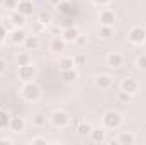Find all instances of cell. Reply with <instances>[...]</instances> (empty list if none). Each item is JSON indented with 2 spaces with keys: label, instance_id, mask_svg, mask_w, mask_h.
Returning <instances> with one entry per match:
<instances>
[{
  "label": "cell",
  "instance_id": "1",
  "mask_svg": "<svg viewBox=\"0 0 146 145\" xmlns=\"http://www.w3.org/2000/svg\"><path fill=\"white\" fill-rule=\"evenodd\" d=\"M41 87L37 85L34 80H31V82H24L22 84V87H21V96H22V99L24 101H27V103H37L39 99H41Z\"/></svg>",
  "mask_w": 146,
  "mask_h": 145
},
{
  "label": "cell",
  "instance_id": "2",
  "mask_svg": "<svg viewBox=\"0 0 146 145\" xmlns=\"http://www.w3.org/2000/svg\"><path fill=\"white\" fill-rule=\"evenodd\" d=\"M122 125V114L115 109H109L102 114V126L106 130H117Z\"/></svg>",
  "mask_w": 146,
  "mask_h": 145
},
{
  "label": "cell",
  "instance_id": "3",
  "mask_svg": "<svg viewBox=\"0 0 146 145\" xmlns=\"http://www.w3.org/2000/svg\"><path fill=\"white\" fill-rule=\"evenodd\" d=\"M49 121H51V125L56 126V128H65V126H68V123H70V116H68L66 111H63V109H56V111L51 113Z\"/></svg>",
  "mask_w": 146,
  "mask_h": 145
},
{
  "label": "cell",
  "instance_id": "4",
  "mask_svg": "<svg viewBox=\"0 0 146 145\" xmlns=\"http://www.w3.org/2000/svg\"><path fill=\"white\" fill-rule=\"evenodd\" d=\"M127 39L133 44H145L146 41V29L141 26H133L127 33Z\"/></svg>",
  "mask_w": 146,
  "mask_h": 145
},
{
  "label": "cell",
  "instance_id": "5",
  "mask_svg": "<svg viewBox=\"0 0 146 145\" xmlns=\"http://www.w3.org/2000/svg\"><path fill=\"white\" fill-rule=\"evenodd\" d=\"M17 77H19V80H22V82H31V80H34V77H36V68H34V65L31 63V65L17 67Z\"/></svg>",
  "mask_w": 146,
  "mask_h": 145
},
{
  "label": "cell",
  "instance_id": "6",
  "mask_svg": "<svg viewBox=\"0 0 146 145\" xmlns=\"http://www.w3.org/2000/svg\"><path fill=\"white\" fill-rule=\"evenodd\" d=\"M121 89L134 96V94L139 91V84H138V80H136V79H133V77H126V79H122V80H121Z\"/></svg>",
  "mask_w": 146,
  "mask_h": 145
},
{
  "label": "cell",
  "instance_id": "7",
  "mask_svg": "<svg viewBox=\"0 0 146 145\" xmlns=\"http://www.w3.org/2000/svg\"><path fill=\"white\" fill-rule=\"evenodd\" d=\"M106 63H107L109 68H121L122 63H124V56L117 51H112L106 56Z\"/></svg>",
  "mask_w": 146,
  "mask_h": 145
},
{
  "label": "cell",
  "instance_id": "8",
  "mask_svg": "<svg viewBox=\"0 0 146 145\" xmlns=\"http://www.w3.org/2000/svg\"><path fill=\"white\" fill-rule=\"evenodd\" d=\"M80 34H82V33H80V29H78L76 26H66V28L61 31V38H63L66 43H75Z\"/></svg>",
  "mask_w": 146,
  "mask_h": 145
},
{
  "label": "cell",
  "instance_id": "9",
  "mask_svg": "<svg viewBox=\"0 0 146 145\" xmlns=\"http://www.w3.org/2000/svg\"><path fill=\"white\" fill-rule=\"evenodd\" d=\"M99 22H100V26H114V22H115V14H114V10H110V9H102L100 14H99Z\"/></svg>",
  "mask_w": 146,
  "mask_h": 145
},
{
  "label": "cell",
  "instance_id": "10",
  "mask_svg": "<svg viewBox=\"0 0 146 145\" xmlns=\"http://www.w3.org/2000/svg\"><path fill=\"white\" fill-rule=\"evenodd\" d=\"M95 87L100 91H107L112 87V77L109 73H99L95 77Z\"/></svg>",
  "mask_w": 146,
  "mask_h": 145
},
{
  "label": "cell",
  "instance_id": "11",
  "mask_svg": "<svg viewBox=\"0 0 146 145\" xmlns=\"http://www.w3.org/2000/svg\"><path fill=\"white\" fill-rule=\"evenodd\" d=\"M65 48H66V41L61 36L53 38L51 43H49V50H51V53H54V55H61V53L65 51Z\"/></svg>",
  "mask_w": 146,
  "mask_h": 145
},
{
  "label": "cell",
  "instance_id": "12",
  "mask_svg": "<svg viewBox=\"0 0 146 145\" xmlns=\"http://www.w3.org/2000/svg\"><path fill=\"white\" fill-rule=\"evenodd\" d=\"M15 10H17L19 14L26 15V17H31V15L34 14V3H33V0H24V2H19Z\"/></svg>",
  "mask_w": 146,
  "mask_h": 145
},
{
  "label": "cell",
  "instance_id": "13",
  "mask_svg": "<svg viewBox=\"0 0 146 145\" xmlns=\"http://www.w3.org/2000/svg\"><path fill=\"white\" fill-rule=\"evenodd\" d=\"M107 132H106V128L102 126H99V128H92V132H90V140L94 142V144H104L106 140H107V135H106Z\"/></svg>",
  "mask_w": 146,
  "mask_h": 145
},
{
  "label": "cell",
  "instance_id": "14",
  "mask_svg": "<svg viewBox=\"0 0 146 145\" xmlns=\"http://www.w3.org/2000/svg\"><path fill=\"white\" fill-rule=\"evenodd\" d=\"M26 31H24V28H14V31L9 34V39H10V43L12 44H22L24 43V39H26Z\"/></svg>",
  "mask_w": 146,
  "mask_h": 145
},
{
  "label": "cell",
  "instance_id": "15",
  "mask_svg": "<svg viewBox=\"0 0 146 145\" xmlns=\"http://www.w3.org/2000/svg\"><path fill=\"white\" fill-rule=\"evenodd\" d=\"M26 119L24 118H21V116H15V118H10V125H9V128L14 132V133H21V132H24L26 130Z\"/></svg>",
  "mask_w": 146,
  "mask_h": 145
},
{
  "label": "cell",
  "instance_id": "16",
  "mask_svg": "<svg viewBox=\"0 0 146 145\" xmlns=\"http://www.w3.org/2000/svg\"><path fill=\"white\" fill-rule=\"evenodd\" d=\"M22 44H24V48H26L27 51H31V50H37L39 44H41V39H39L37 34H27Z\"/></svg>",
  "mask_w": 146,
  "mask_h": 145
},
{
  "label": "cell",
  "instance_id": "17",
  "mask_svg": "<svg viewBox=\"0 0 146 145\" xmlns=\"http://www.w3.org/2000/svg\"><path fill=\"white\" fill-rule=\"evenodd\" d=\"M58 68L60 72H65V70H72L75 68V62H73L72 56H60L58 60Z\"/></svg>",
  "mask_w": 146,
  "mask_h": 145
},
{
  "label": "cell",
  "instance_id": "18",
  "mask_svg": "<svg viewBox=\"0 0 146 145\" xmlns=\"http://www.w3.org/2000/svg\"><path fill=\"white\" fill-rule=\"evenodd\" d=\"M26 15H22V14H19L17 10H14L12 12V15H10V22H12V26L14 28H24L26 26Z\"/></svg>",
  "mask_w": 146,
  "mask_h": 145
},
{
  "label": "cell",
  "instance_id": "19",
  "mask_svg": "<svg viewBox=\"0 0 146 145\" xmlns=\"http://www.w3.org/2000/svg\"><path fill=\"white\" fill-rule=\"evenodd\" d=\"M115 140H117V144H121V145H133V144H136V137H134L133 133H129V132H122Z\"/></svg>",
  "mask_w": 146,
  "mask_h": 145
},
{
  "label": "cell",
  "instance_id": "20",
  "mask_svg": "<svg viewBox=\"0 0 146 145\" xmlns=\"http://www.w3.org/2000/svg\"><path fill=\"white\" fill-rule=\"evenodd\" d=\"M48 119H49V118H48L44 113H34V114H33V125H34V126H37V128L46 126Z\"/></svg>",
  "mask_w": 146,
  "mask_h": 145
},
{
  "label": "cell",
  "instance_id": "21",
  "mask_svg": "<svg viewBox=\"0 0 146 145\" xmlns=\"http://www.w3.org/2000/svg\"><path fill=\"white\" fill-rule=\"evenodd\" d=\"M37 21H39V22H42V24L48 28V26H51V24H53V14H51L49 10H41V12L37 14Z\"/></svg>",
  "mask_w": 146,
  "mask_h": 145
},
{
  "label": "cell",
  "instance_id": "22",
  "mask_svg": "<svg viewBox=\"0 0 146 145\" xmlns=\"http://www.w3.org/2000/svg\"><path fill=\"white\" fill-rule=\"evenodd\" d=\"M78 79V72L72 68V70H65V72H61V80L65 82V84H73L75 80Z\"/></svg>",
  "mask_w": 146,
  "mask_h": 145
},
{
  "label": "cell",
  "instance_id": "23",
  "mask_svg": "<svg viewBox=\"0 0 146 145\" xmlns=\"http://www.w3.org/2000/svg\"><path fill=\"white\" fill-rule=\"evenodd\" d=\"M33 63V58L29 55V51H22L17 55V67H22V65H31Z\"/></svg>",
  "mask_w": 146,
  "mask_h": 145
},
{
  "label": "cell",
  "instance_id": "24",
  "mask_svg": "<svg viewBox=\"0 0 146 145\" xmlns=\"http://www.w3.org/2000/svg\"><path fill=\"white\" fill-rule=\"evenodd\" d=\"M92 128H94L92 125H88V123L83 121V123H80V125L76 126V133H78L80 137H88L90 132H92Z\"/></svg>",
  "mask_w": 146,
  "mask_h": 145
},
{
  "label": "cell",
  "instance_id": "25",
  "mask_svg": "<svg viewBox=\"0 0 146 145\" xmlns=\"http://www.w3.org/2000/svg\"><path fill=\"white\" fill-rule=\"evenodd\" d=\"M99 36L102 38V39H110V38L114 36V26H100Z\"/></svg>",
  "mask_w": 146,
  "mask_h": 145
},
{
  "label": "cell",
  "instance_id": "26",
  "mask_svg": "<svg viewBox=\"0 0 146 145\" xmlns=\"http://www.w3.org/2000/svg\"><path fill=\"white\" fill-rule=\"evenodd\" d=\"M117 101L119 103H122V104H129L131 101H133V94H129V92H126V91H117Z\"/></svg>",
  "mask_w": 146,
  "mask_h": 145
},
{
  "label": "cell",
  "instance_id": "27",
  "mask_svg": "<svg viewBox=\"0 0 146 145\" xmlns=\"http://www.w3.org/2000/svg\"><path fill=\"white\" fill-rule=\"evenodd\" d=\"M10 114H9V111H5V109H0V128H9V125H10Z\"/></svg>",
  "mask_w": 146,
  "mask_h": 145
},
{
  "label": "cell",
  "instance_id": "28",
  "mask_svg": "<svg viewBox=\"0 0 146 145\" xmlns=\"http://www.w3.org/2000/svg\"><path fill=\"white\" fill-rule=\"evenodd\" d=\"M58 10L61 12V14H65V15H70V14H73V5L70 3V2H61L60 5H58Z\"/></svg>",
  "mask_w": 146,
  "mask_h": 145
},
{
  "label": "cell",
  "instance_id": "29",
  "mask_svg": "<svg viewBox=\"0 0 146 145\" xmlns=\"http://www.w3.org/2000/svg\"><path fill=\"white\" fill-rule=\"evenodd\" d=\"M73 62H75V67H85V63H87V56H85L83 53H78V55L73 56Z\"/></svg>",
  "mask_w": 146,
  "mask_h": 145
},
{
  "label": "cell",
  "instance_id": "30",
  "mask_svg": "<svg viewBox=\"0 0 146 145\" xmlns=\"http://www.w3.org/2000/svg\"><path fill=\"white\" fill-rule=\"evenodd\" d=\"M136 67H138V70L146 72V55H139L136 58Z\"/></svg>",
  "mask_w": 146,
  "mask_h": 145
},
{
  "label": "cell",
  "instance_id": "31",
  "mask_svg": "<svg viewBox=\"0 0 146 145\" xmlns=\"http://www.w3.org/2000/svg\"><path fill=\"white\" fill-rule=\"evenodd\" d=\"M42 31H46V26L42 24V22H39V21H36V22H33V34H41Z\"/></svg>",
  "mask_w": 146,
  "mask_h": 145
},
{
  "label": "cell",
  "instance_id": "32",
  "mask_svg": "<svg viewBox=\"0 0 146 145\" xmlns=\"http://www.w3.org/2000/svg\"><path fill=\"white\" fill-rule=\"evenodd\" d=\"M2 2H3V7L9 9V10H15L17 3H19V0H2Z\"/></svg>",
  "mask_w": 146,
  "mask_h": 145
},
{
  "label": "cell",
  "instance_id": "33",
  "mask_svg": "<svg viewBox=\"0 0 146 145\" xmlns=\"http://www.w3.org/2000/svg\"><path fill=\"white\" fill-rule=\"evenodd\" d=\"M29 142H31L33 145H41V144L46 145V144H48V138H46V137H33Z\"/></svg>",
  "mask_w": 146,
  "mask_h": 145
},
{
  "label": "cell",
  "instance_id": "34",
  "mask_svg": "<svg viewBox=\"0 0 146 145\" xmlns=\"http://www.w3.org/2000/svg\"><path fill=\"white\" fill-rule=\"evenodd\" d=\"M5 70H7V63H5V60H3V58H0V75H2V73H5Z\"/></svg>",
  "mask_w": 146,
  "mask_h": 145
},
{
  "label": "cell",
  "instance_id": "35",
  "mask_svg": "<svg viewBox=\"0 0 146 145\" xmlns=\"http://www.w3.org/2000/svg\"><path fill=\"white\" fill-rule=\"evenodd\" d=\"M75 43H76V44H80V46H83V44L87 43V38L83 36V34H80V36H78V39H76Z\"/></svg>",
  "mask_w": 146,
  "mask_h": 145
},
{
  "label": "cell",
  "instance_id": "36",
  "mask_svg": "<svg viewBox=\"0 0 146 145\" xmlns=\"http://www.w3.org/2000/svg\"><path fill=\"white\" fill-rule=\"evenodd\" d=\"M92 2H94L95 5H99V7H104V5H107V3H109L110 0H92Z\"/></svg>",
  "mask_w": 146,
  "mask_h": 145
},
{
  "label": "cell",
  "instance_id": "37",
  "mask_svg": "<svg viewBox=\"0 0 146 145\" xmlns=\"http://www.w3.org/2000/svg\"><path fill=\"white\" fill-rule=\"evenodd\" d=\"M0 144H9V145H12V144H14V140H12V138H9V137H2V138H0Z\"/></svg>",
  "mask_w": 146,
  "mask_h": 145
},
{
  "label": "cell",
  "instance_id": "38",
  "mask_svg": "<svg viewBox=\"0 0 146 145\" xmlns=\"http://www.w3.org/2000/svg\"><path fill=\"white\" fill-rule=\"evenodd\" d=\"M61 2H63V0H49V3H51L53 7H58V5H60Z\"/></svg>",
  "mask_w": 146,
  "mask_h": 145
},
{
  "label": "cell",
  "instance_id": "39",
  "mask_svg": "<svg viewBox=\"0 0 146 145\" xmlns=\"http://www.w3.org/2000/svg\"><path fill=\"white\" fill-rule=\"evenodd\" d=\"M5 36V33H3V31H2V29H0V39H2V38Z\"/></svg>",
  "mask_w": 146,
  "mask_h": 145
},
{
  "label": "cell",
  "instance_id": "40",
  "mask_svg": "<svg viewBox=\"0 0 146 145\" xmlns=\"http://www.w3.org/2000/svg\"><path fill=\"white\" fill-rule=\"evenodd\" d=\"M145 48H146V41H145Z\"/></svg>",
  "mask_w": 146,
  "mask_h": 145
},
{
  "label": "cell",
  "instance_id": "41",
  "mask_svg": "<svg viewBox=\"0 0 146 145\" xmlns=\"http://www.w3.org/2000/svg\"><path fill=\"white\" fill-rule=\"evenodd\" d=\"M19 2H24V0H19Z\"/></svg>",
  "mask_w": 146,
  "mask_h": 145
}]
</instances>
